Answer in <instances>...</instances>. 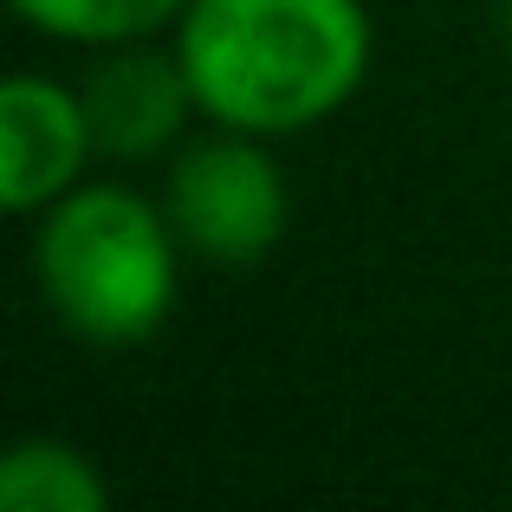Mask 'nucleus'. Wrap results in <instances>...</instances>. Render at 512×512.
<instances>
[{
	"mask_svg": "<svg viewBox=\"0 0 512 512\" xmlns=\"http://www.w3.org/2000/svg\"><path fill=\"white\" fill-rule=\"evenodd\" d=\"M175 52L208 124L299 137L363 91L376 33L363 0H188Z\"/></svg>",
	"mask_w": 512,
	"mask_h": 512,
	"instance_id": "nucleus-1",
	"label": "nucleus"
},
{
	"mask_svg": "<svg viewBox=\"0 0 512 512\" xmlns=\"http://www.w3.org/2000/svg\"><path fill=\"white\" fill-rule=\"evenodd\" d=\"M33 221L39 299L72 338L117 350L163 331L188 253L163 201L124 182H78Z\"/></svg>",
	"mask_w": 512,
	"mask_h": 512,
	"instance_id": "nucleus-2",
	"label": "nucleus"
},
{
	"mask_svg": "<svg viewBox=\"0 0 512 512\" xmlns=\"http://www.w3.org/2000/svg\"><path fill=\"white\" fill-rule=\"evenodd\" d=\"M273 137L214 124L208 137H188L169 156L163 208L182 234V247L208 266H260L286 240L292 188L279 156L266 150Z\"/></svg>",
	"mask_w": 512,
	"mask_h": 512,
	"instance_id": "nucleus-3",
	"label": "nucleus"
},
{
	"mask_svg": "<svg viewBox=\"0 0 512 512\" xmlns=\"http://www.w3.org/2000/svg\"><path fill=\"white\" fill-rule=\"evenodd\" d=\"M78 98H85L91 143H98V156H111V163H150V156L175 150L182 130H188V111H201L182 52L175 46L156 52V46H143V39L104 46V59L85 72Z\"/></svg>",
	"mask_w": 512,
	"mask_h": 512,
	"instance_id": "nucleus-4",
	"label": "nucleus"
},
{
	"mask_svg": "<svg viewBox=\"0 0 512 512\" xmlns=\"http://www.w3.org/2000/svg\"><path fill=\"white\" fill-rule=\"evenodd\" d=\"M98 156L85 124V98L46 72H13L0 85V201L7 214H39L78 188Z\"/></svg>",
	"mask_w": 512,
	"mask_h": 512,
	"instance_id": "nucleus-5",
	"label": "nucleus"
},
{
	"mask_svg": "<svg viewBox=\"0 0 512 512\" xmlns=\"http://www.w3.org/2000/svg\"><path fill=\"white\" fill-rule=\"evenodd\" d=\"M0 506L7 512H104L111 487H104L98 461L59 435H26L0 461Z\"/></svg>",
	"mask_w": 512,
	"mask_h": 512,
	"instance_id": "nucleus-6",
	"label": "nucleus"
},
{
	"mask_svg": "<svg viewBox=\"0 0 512 512\" xmlns=\"http://www.w3.org/2000/svg\"><path fill=\"white\" fill-rule=\"evenodd\" d=\"M33 33L65 46H130L182 20L188 0H7Z\"/></svg>",
	"mask_w": 512,
	"mask_h": 512,
	"instance_id": "nucleus-7",
	"label": "nucleus"
},
{
	"mask_svg": "<svg viewBox=\"0 0 512 512\" xmlns=\"http://www.w3.org/2000/svg\"><path fill=\"white\" fill-rule=\"evenodd\" d=\"M506 46H512V0H506Z\"/></svg>",
	"mask_w": 512,
	"mask_h": 512,
	"instance_id": "nucleus-8",
	"label": "nucleus"
}]
</instances>
